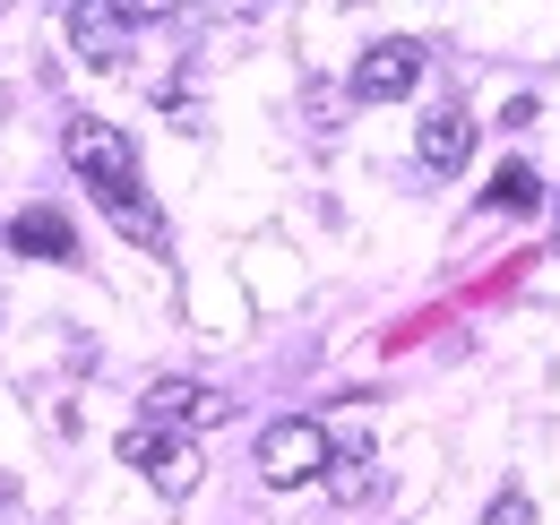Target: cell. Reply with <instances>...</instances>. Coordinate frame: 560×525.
<instances>
[{
  "mask_svg": "<svg viewBox=\"0 0 560 525\" xmlns=\"http://www.w3.org/2000/svg\"><path fill=\"white\" fill-rule=\"evenodd\" d=\"M95 207H104V215H113V224H121L139 250H164V215L139 198V182H113V190H95Z\"/></svg>",
  "mask_w": 560,
  "mask_h": 525,
  "instance_id": "obj_9",
  "label": "cell"
},
{
  "mask_svg": "<svg viewBox=\"0 0 560 525\" xmlns=\"http://www.w3.org/2000/svg\"><path fill=\"white\" fill-rule=\"evenodd\" d=\"M9 250H18V259H78V233H70V215L26 207V215L9 224Z\"/></svg>",
  "mask_w": 560,
  "mask_h": 525,
  "instance_id": "obj_8",
  "label": "cell"
},
{
  "mask_svg": "<svg viewBox=\"0 0 560 525\" xmlns=\"http://www.w3.org/2000/svg\"><path fill=\"white\" fill-rule=\"evenodd\" d=\"M121 26H130V18H121L113 0H78V9H70L78 61H86V69H121Z\"/></svg>",
  "mask_w": 560,
  "mask_h": 525,
  "instance_id": "obj_6",
  "label": "cell"
},
{
  "mask_svg": "<svg viewBox=\"0 0 560 525\" xmlns=\"http://www.w3.org/2000/svg\"><path fill=\"white\" fill-rule=\"evenodd\" d=\"M483 525H535V500H526V491H500L483 509Z\"/></svg>",
  "mask_w": 560,
  "mask_h": 525,
  "instance_id": "obj_12",
  "label": "cell"
},
{
  "mask_svg": "<svg viewBox=\"0 0 560 525\" xmlns=\"http://www.w3.org/2000/svg\"><path fill=\"white\" fill-rule=\"evenodd\" d=\"M61 155L86 173V190H113V182H139V147L113 130V121H70L61 130Z\"/></svg>",
  "mask_w": 560,
  "mask_h": 525,
  "instance_id": "obj_3",
  "label": "cell"
},
{
  "mask_svg": "<svg viewBox=\"0 0 560 525\" xmlns=\"http://www.w3.org/2000/svg\"><path fill=\"white\" fill-rule=\"evenodd\" d=\"M415 155L431 164V173H457L466 155H475V121L457 113V104H440L431 121H422V138H415Z\"/></svg>",
  "mask_w": 560,
  "mask_h": 525,
  "instance_id": "obj_7",
  "label": "cell"
},
{
  "mask_svg": "<svg viewBox=\"0 0 560 525\" xmlns=\"http://www.w3.org/2000/svg\"><path fill=\"white\" fill-rule=\"evenodd\" d=\"M319 482H328V500H362V491H371V448H362V440H353V448H328V474H319Z\"/></svg>",
  "mask_w": 560,
  "mask_h": 525,
  "instance_id": "obj_11",
  "label": "cell"
},
{
  "mask_svg": "<svg viewBox=\"0 0 560 525\" xmlns=\"http://www.w3.org/2000/svg\"><path fill=\"white\" fill-rule=\"evenodd\" d=\"M328 474V431L311 422V413H284L259 431V482L268 491H302V482H319Z\"/></svg>",
  "mask_w": 560,
  "mask_h": 525,
  "instance_id": "obj_1",
  "label": "cell"
},
{
  "mask_svg": "<svg viewBox=\"0 0 560 525\" xmlns=\"http://www.w3.org/2000/svg\"><path fill=\"white\" fill-rule=\"evenodd\" d=\"M113 9H121V18H130V26H139V18H173V9H182V0H113Z\"/></svg>",
  "mask_w": 560,
  "mask_h": 525,
  "instance_id": "obj_13",
  "label": "cell"
},
{
  "mask_svg": "<svg viewBox=\"0 0 560 525\" xmlns=\"http://www.w3.org/2000/svg\"><path fill=\"white\" fill-rule=\"evenodd\" d=\"M415 78H422V44L415 35H388V44H371L353 61V95L362 104H397V95H415Z\"/></svg>",
  "mask_w": 560,
  "mask_h": 525,
  "instance_id": "obj_4",
  "label": "cell"
},
{
  "mask_svg": "<svg viewBox=\"0 0 560 525\" xmlns=\"http://www.w3.org/2000/svg\"><path fill=\"white\" fill-rule=\"evenodd\" d=\"M483 207H491V215H535V207H544V182H535L526 164H500L491 190H483Z\"/></svg>",
  "mask_w": 560,
  "mask_h": 525,
  "instance_id": "obj_10",
  "label": "cell"
},
{
  "mask_svg": "<svg viewBox=\"0 0 560 525\" xmlns=\"http://www.w3.org/2000/svg\"><path fill=\"white\" fill-rule=\"evenodd\" d=\"M121 465H139L164 500H190V491H199V448H190L173 422H155V413H147L139 431H121Z\"/></svg>",
  "mask_w": 560,
  "mask_h": 525,
  "instance_id": "obj_2",
  "label": "cell"
},
{
  "mask_svg": "<svg viewBox=\"0 0 560 525\" xmlns=\"http://www.w3.org/2000/svg\"><path fill=\"white\" fill-rule=\"evenodd\" d=\"M147 413L173 422V431H215L233 405H224L215 388H199V380H155V388H147Z\"/></svg>",
  "mask_w": 560,
  "mask_h": 525,
  "instance_id": "obj_5",
  "label": "cell"
}]
</instances>
